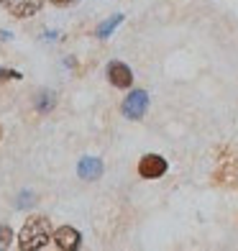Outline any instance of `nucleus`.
Masks as SVG:
<instances>
[{
    "label": "nucleus",
    "mask_w": 238,
    "mask_h": 251,
    "mask_svg": "<svg viewBox=\"0 0 238 251\" xmlns=\"http://www.w3.org/2000/svg\"><path fill=\"white\" fill-rule=\"evenodd\" d=\"M51 236H54L51 223L44 218V215L28 218L26 226L21 228V233H18V249H24V251H39L44 246H49Z\"/></svg>",
    "instance_id": "nucleus-1"
},
{
    "label": "nucleus",
    "mask_w": 238,
    "mask_h": 251,
    "mask_svg": "<svg viewBox=\"0 0 238 251\" xmlns=\"http://www.w3.org/2000/svg\"><path fill=\"white\" fill-rule=\"evenodd\" d=\"M149 110V93L146 90H133V93L123 100V116L136 121V118H143V113Z\"/></svg>",
    "instance_id": "nucleus-2"
},
{
    "label": "nucleus",
    "mask_w": 238,
    "mask_h": 251,
    "mask_svg": "<svg viewBox=\"0 0 238 251\" xmlns=\"http://www.w3.org/2000/svg\"><path fill=\"white\" fill-rule=\"evenodd\" d=\"M164 172H167V159L159 154H146L139 162V175L143 179H159Z\"/></svg>",
    "instance_id": "nucleus-3"
},
{
    "label": "nucleus",
    "mask_w": 238,
    "mask_h": 251,
    "mask_svg": "<svg viewBox=\"0 0 238 251\" xmlns=\"http://www.w3.org/2000/svg\"><path fill=\"white\" fill-rule=\"evenodd\" d=\"M51 241H54L56 249H62V251H74V249H79V241H82V236H79L77 228H72V226H62V228H56V231H54Z\"/></svg>",
    "instance_id": "nucleus-4"
},
{
    "label": "nucleus",
    "mask_w": 238,
    "mask_h": 251,
    "mask_svg": "<svg viewBox=\"0 0 238 251\" xmlns=\"http://www.w3.org/2000/svg\"><path fill=\"white\" fill-rule=\"evenodd\" d=\"M108 79H110V85H116V87H131L133 72H131V67L123 64V62H110L108 64Z\"/></svg>",
    "instance_id": "nucleus-5"
},
{
    "label": "nucleus",
    "mask_w": 238,
    "mask_h": 251,
    "mask_svg": "<svg viewBox=\"0 0 238 251\" xmlns=\"http://www.w3.org/2000/svg\"><path fill=\"white\" fill-rule=\"evenodd\" d=\"M44 5V0H8V10L16 18H31L33 13H39Z\"/></svg>",
    "instance_id": "nucleus-6"
},
{
    "label": "nucleus",
    "mask_w": 238,
    "mask_h": 251,
    "mask_svg": "<svg viewBox=\"0 0 238 251\" xmlns=\"http://www.w3.org/2000/svg\"><path fill=\"white\" fill-rule=\"evenodd\" d=\"M77 175L82 177V179H100V175H103V162H100V159H95V156L79 159Z\"/></svg>",
    "instance_id": "nucleus-7"
},
{
    "label": "nucleus",
    "mask_w": 238,
    "mask_h": 251,
    "mask_svg": "<svg viewBox=\"0 0 238 251\" xmlns=\"http://www.w3.org/2000/svg\"><path fill=\"white\" fill-rule=\"evenodd\" d=\"M120 24H123V16H120V13H116V16H110L108 21H103V24L97 26V31H95V33H97L100 39H108L110 33L116 31V28H118Z\"/></svg>",
    "instance_id": "nucleus-8"
},
{
    "label": "nucleus",
    "mask_w": 238,
    "mask_h": 251,
    "mask_svg": "<svg viewBox=\"0 0 238 251\" xmlns=\"http://www.w3.org/2000/svg\"><path fill=\"white\" fill-rule=\"evenodd\" d=\"M54 108V93H41L39 100H36V110L39 113H47Z\"/></svg>",
    "instance_id": "nucleus-9"
},
{
    "label": "nucleus",
    "mask_w": 238,
    "mask_h": 251,
    "mask_svg": "<svg viewBox=\"0 0 238 251\" xmlns=\"http://www.w3.org/2000/svg\"><path fill=\"white\" fill-rule=\"evenodd\" d=\"M10 244H13V231H10L8 226H3V223H0V251H3V249H8Z\"/></svg>",
    "instance_id": "nucleus-10"
},
{
    "label": "nucleus",
    "mask_w": 238,
    "mask_h": 251,
    "mask_svg": "<svg viewBox=\"0 0 238 251\" xmlns=\"http://www.w3.org/2000/svg\"><path fill=\"white\" fill-rule=\"evenodd\" d=\"M0 79H21V72H16V70H0Z\"/></svg>",
    "instance_id": "nucleus-11"
},
{
    "label": "nucleus",
    "mask_w": 238,
    "mask_h": 251,
    "mask_svg": "<svg viewBox=\"0 0 238 251\" xmlns=\"http://www.w3.org/2000/svg\"><path fill=\"white\" fill-rule=\"evenodd\" d=\"M51 3H56V5H64V3H70V0H51Z\"/></svg>",
    "instance_id": "nucleus-12"
},
{
    "label": "nucleus",
    "mask_w": 238,
    "mask_h": 251,
    "mask_svg": "<svg viewBox=\"0 0 238 251\" xmlns=\"http://www.w3.org/2000/svg\"><path fill=\"white\" fill-rule=\"evenodd\" d=\"M3 3H8V0H0V5H3Z\"/></svg>",
    "instance_id": "nucleus-13"
}]
</instances>
